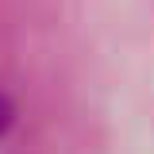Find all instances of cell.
<instances>
[{"mask_svg": "<svg viewBox=\"0 0 154 154\" xmlns=\"http://www.w3.org/2000/svg\"><path fill=\"white\" fill-rule=\"evenodd\" d=\"M12 116H16V108H12V100L8 96H0V135L12 127Z\"/></svg>", "mask_w": 154, "mask_h": 154, "instance_id": "6da1fadb", "label": "cell"}]
</instances>
